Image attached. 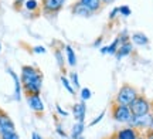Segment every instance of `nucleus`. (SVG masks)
I'll use <instances>...</instances> for the list:
<instances>
[{
    "mask_svg": "<svg viewBox=\"0 0 153 139\" xmlns=\"http://www.w3.org/2000/svg\"><path fill=\"white\" fill-rule=\"evenodd\" d=\"M3 112H4V111H3V109H1V108H0V115H1V114H3Z\"/></svg>",
    "mask_w": 153,
    "mask_h": 139,
    "instance_id": "nucleus-39",
    "label": "nucleus"
},
{
    "mask_svg": "<svg viewBox=\"0 0 153 139\" xmlns=\"http://www.w3.org/2000/svg\"><path fill=\"white\" fill-rule=\"evenodd\" d=\"M102 39H104V37H99L98 40H95V41H94V47H97V48H98L99 45H101V43H102Z\"/></svg>",
    "mask_w": 153,
    "mask_h": 139,
    "instance_id": "nucleus-33",
    "label": "nucleus"
},
{
    "mask_svg": "<svg viewBox=\"0 0 153 139\" xmlns=\"http://www.w3.org/2000/svg\"><path fill=\"white\" fill-rule=\"evenodd\" d=\"M150 131H153V122H152V125H150Z\"/></svg>",
    "mask_w": 153,
    "mask_h": 139,
    "instance_id": "nucleus-40",
    "label": "nucleus"
},
{
    "mask_svg": "<svg viewBox=\"0 0 153 139\" xmlns=\"http://www.w3.org/2000/svg\"><path fill=\"white\" fill-rule=\"evenodd\" d=\"M137 139H146V138H145V135H143V134H140V136H139Z\"/></svg>",
    "mask_w": 153,
    "mask_h": 139,
    "instance_id": "nucleus-37",
    "label": "nucleus"
},
{
    "mask_svg": "<svg viewBox=\"0 0 153 139\" xmlns=\"http://www.w3.org/2000/svg\"><path fill=\"white\" fill-rule=\"evenodd\" d=\"M24 4V0H16V3H14V7L16 9H20V6Z\"/></svg>",
    "mask_w": 153,
    "mask_h": 139,
    "instance_id": "nucleus-34",
    "label": "nucleus"
},
{
    "mask_svg": "<svg viewBox=\"0 0 153 139\" xmlns=\"http://www.w3.org/2000/svg\"><path fill=\"white\" fill-rule=\"evenodd\" d=\"M20 81L26 95H40L43 87V72L33 65H23Z\"/></svg>",
    "mask_w": 153,
    "mask_h": 139,
    "instance_id": "nucleus-1",
    "label": "nucleus"
},
{
    "mask_svg": "<svg viewBox=\"0 0 153 139\" xmlns=\"http://www.w3.org/2000/svg\"><path fill=\"white\" fill-rule=\"evenodd\" d=\"M45 47H43V45H36V47H33V53L34 54H45Z\"/></svg>",
    "mask_w": 153,
    "mask_h": 139,
    "instance_id": "nucleus-29",
    "label": "nucleus"
},
{
    "mask_svg": "<svg viewBox=\"0 0 153 139\" xmlns=\"http://www.w3.org/2000/svg\"><path fill=\"white\" fill-rule=\"evenodd\" d=\"M108 139H116V138H115V135H112V136H111V138H108Z\"/></svg>",
    "mask_w": 153,
    "mask_h": 139,
    "instance_id": "nucleus-38",
    "label": "nucleus"
},
{
    "mask_svg": "<svg viewBox=\"0 0 153 139\" xmlns=\"http://www.w3.org/2000/svg\"><path fill=\"white\" fill-rule=\"evenodd\" d=\"M76 139H85V138H84V136H82V135H81V136H79V138H76Z\"/></svg>",
    "mask_w": 153,
    "mask_h": 139,
    "instance_id": "nucleus-41",
    "label": "nucleus"
},
{
    "mask_svg": "<svg viewBox=\"0 0 153 139\" xmlns=\"http://www.w3.org/2000/svg\"><path fill=\"white\" fill-rule=\"evenodd\" d=\"M65 56H67V61L70 67H75L76 65V56L75 51L72 50L71 45H65Z\"/></svg>",
    "mask_w": 153,
    "mask_h": 139,
    "instance_id": "nucleus-17",
    "label": "nucleus"
},
{
    "mask_svg": "<svg viewBox=\"0 0 153 139\" xmlns=\"http://www.w3.org/2000/svg\"><path fill=\"white\" fill-rule=\"evenodd\" d=\"M54 56H55V60H57L58 67L64 71V56H62V51H61L60 48H55V50H54Z\"/></svg>",
    "mask_w": 153,
    "mask_h": 139,
    "instance_id": "nucleus-21",
    "label": "nucleus"
},
{
    "mask_svg": "<svg viewBox=\"0 0 153 139\" xmlns=\"http://www.w3.org/2000/svg\"><path fill=\"white\" fill-rule=\"evenodd\" d=\"M55 108H57V112H58V114H60V115H61V117H62V118L68 117V112H67V111H64V109H62V108H61L60 105H57V106H55Z\"/></svg>",
    "mask_w": 153,
    "mask_h": 139,
    "instance_id": "nucleus-30",
    "label": "nucleus"
},
{
    "mask_svg": "<svg viewBox=\"0 0 153 139\" xmlns=\"http://www.w3.org/2000/svg\"><path fill=\"white\" fill-rule=\"evenodd\" d=\"M70 81H71L72 87H74V89H78L79 88V81H78V74H76L75 71H72L71 74H70Z\"/></svg>",
    "mask_w": 153,
    "mask_h": 139,
    "instance_id": "nucleus-24",
    "label": "nucleus"
},
{
    "mask_svg": "<svg viewBox=\"0 0 153 139\" xmlns=\"http://www.w3.org/2000/svg\"><path fill=\"white\" fill-rule=\"evenodd\" d=\"M61 84H62V87H64V88L67 89V91H68V92H70V94L71 95H74L75 94V89H74V87H72V84H71V81H70V80H68V78L65 77V75H64V74H62V75H61Z\"/></svg>",
    "mask_w": 153,
    "mask_h": 139,
    "instance_id": "nucleus-20",
    "label": "nucleus"
},
{
    "mask_svg": "<svg viewBox=\"0 0 153 139\" xmlns=\"http://www.w3.org/2000/svg\"><path fill=\"white\" fill-rule=\"evenodd\" d=\"M131 41L133 45H137V47H145V45L149 44V37L143 33H133L131 34Z\"/></svg>",
    "mask_w": 153,
    "mask_h": 139,
    "instance_id": "nucleus-14",
    "label": "nucleus"
},
{
    "mask_svg": "<svg viewBox=\"0 0 153 139\" xmlns=\"http://www.w3.org/2000/svg\"><path fill=\"white\" fill-rule=\"evenodd\" d=\"M129 108H131L132 114L137 117V115H145V114L152 112L153 104H152V101L148 100L145 95H140V94H139V97H137L136 100H135L131 104V105H129Z\"/></svg>",
    "mask_w": 153,
    "mask_h": 139,
    "instance_id": "nucleus-4",
    "label": "nucleus"
},
{
    "mask_svg": "<svg viewBox=\"0 0 153 139\" xmlns=\"http://www.w3.org/2000/svg\"><path fill=\"white\" fill-rule=\"evenodd\" d=\"M118 9H119V16H123V17H129V16H131L132 10H131V7H129V6L122 4V6H119Z\"/></svg>",
    "mask_w": 153,
    "mask_h": 139,
    "instance_id": "nucleus-22",
    "label": "nucleus"
},
{
    "mask_svg": "<svg viewBox=\"0 0 153 139\" xmlns=\"http://www.w3.org/2000/svg\"><path fill=\"white\" fill-rule=\"evenodd\" d=\"M102 1V4H109V3H114L115 0H101Z\"/></svg>",
    "mask_w": 153,
    "mask_h": 139,
    "instance_id": "nucleus-36",
    "label": "nucleus"
},
{
    "mask_svg": "<svg viewBox=\"0 0 153 139\" xmlns=\"http://www.w3.org/2000/svg\"><path fill=\"white\" fill-rule=\"evenodd\" d=\"M118 39H119L120 44H123V43H128V41H131V36L128 34V31H126V30H123V31H122V33L118 36Z\"/></svg>",
    "mask_w": 153,
    "mask_h": 139,
    "instance_id": "nucleus-26",
    "label": "nucleus"
},
{
    "mask_svg": "<svg viewBox=\"0 0 153 139\" xmlns=\"http://www.w3.org/2000/svg\"><path fill=\"white\" fill-rule=\"evenodd\" d=\"M132 53H133V44H132V41H128V43H123V44L119 45V48L116 51L115 57H116L118 60H122V58H125V57L131 56Z\"/></svg>",
    "mask_w": 153,
    "mask_h": 139,
    "instance_id": "nucleus-12",
    "label": "nucleus"
},
{
    "mask_svg": "<svg viewBox=\"0 0 153 139\" xmlns=\"http://www.w3.org/2000/svg\"><path fill=\"white\" fill-rule=\"evenodd\" d=\"M11 131H16L14 122L11 121V118L6 112H3L0 115V134H3V132H11Z\"/></svg>",
    "mask_w": 153,
    "mask_h": 139,
    "instance_id": "nucleus-11",
    "label": "nucleus"
},
{
    "mask_svg": "<svg viewBox=\"0 0 153 139\" xmlns=\"http://www.w3.org/2000/svg\"><path fill=\"white\" fill-rule=\"evenodd\" d=\"M84 129H85L84 122H75L74 123V126H72V129H71V138L72 139L79 138V136L82 135V132H84Z\"/></svg>",
    "mask_w": 153,
    "mask_h": 139,
    "instance_id": "nucleus-18",
    "label": "nucleus"
},
{
    "mask_svg": "<svg viewBox=\"0 0 153 139\" xmlns=\"http://www.w3.org/2000/svg\"><path fill=\"white\" fill-rule=\"evenodd\" d=\"M65 4V0H41V10L44 14H57Z\"/></svg>",
    "mask_w": 153,
    "mask_h": 139,
    "instance_id": "nucleus-6",
    "label": "nucleus"
},
{
    "mask_svg": "<svg viewBox=\"0 0 153 139\" xmlns=\"http://www.w3.org/2000/svg\"><path fill=\"white\" fill-rule=\"evenodd\" d=\"M0 51H1V43H0Z\"/></svg>",
    "mask_w": 153,
    "mask_h": 139,
    "instance_id": "nucleus-42",
    "label": "nucleus"
},
{
    "mask_svg": "<svg viewBox=\"0 0 153 139\" xmlns=\"http://www.w3.org/2000/svg\"><path fill=\"white\" fill-rule=\"evenodd\" d=\"M79 1H81L84 6H87L94 14H95V13H98V11L102 9V6H104L101 0H79Z\"/></svg>",
    "mask_w": 153,
    "mask_h": 139,
    "instance_id": "nucleus-16",
    "label": "nucleus"
},
{
    "mask_svg": "<svg viewBox=\"0 0 153 139\" xmlns=\"http://www.w3.org/2000/svg\"><path fill=\"white\" fill-rule=\"evenodd\" d=\"M153 122V112H149V114H145V115H133L131 119V122L128 123V126H132V128L137 129L139 132L143 131L146 132L150 129V125Z\"/></svg>",
    "mask_w": 153,
    "mask_h": 139,
    "instance_id": "nucleus-5",
    "label": "nucleus"
},
{
    "mask_svg": "<svg viewBox=\"0 0 153 139\" xmlns=\"http://www.w3.org/2000/svg\"><path fill=\"white\" fill-rule=\"evenodd\" d=\"M91 97H92V92H91V89L89 88H82L81 89V100L85 102V101H88V100H91Z\"/></svg>",
    "mask_w": 153,
    "mask_h": 139,
    "instance_id": "nucleus-25",
    "label": "nucleus"
},
{
    "mask_svg": "<svg viewBox=\"0 0 153 139\" xmlns=\"http://www.w3.org/2000/svg\"><path fill=\"white\" fill-rule=\"evenodd\" d=\"M139 136H140V132L137 129L132 128V126L120 128L115 132V138L116 139H137Z\"/></svg>",
    "mask_w": 153,
    "mask_h": 139,
    "instance_id": "nucleus-8",
    "label": "nucleus"
},
{
    "mask_svg": "<svg viewBox=\"0 0 153 139\" xmlns=\"http://www.w3.org/2000/svg\"><path fill=\"white\" fill-rule=\"evenodd\" d=\"M111 114H112V118L119 123H129L132 117H133V114H132L129 106L120 105V104H116V102H112Z\"/></svg>",
    "mask_w": 153,
    "mask_h": 139,
    "instance_id": "nucleus-3",
    "label": "nucleus"
},
{
    "mask_svg": "<svg viewBox=\"0 0 153 139\" xmlns=\"http://www.w3.org/2000/svg\"><path fill=\"white\" fill-rule=\"evenodd\" d=\"M26 100H27V104L31 111H34L36 114L44 112V102L40 95H26Z\"/></svg>",
    "mask_w": 153,
    "mask_h": 139,
    "instance_id": "nucleus-7",
    "label": "nucleus"
},
{
    "mask_svg": "<svg viewBox=\"0 0 153 139\" xmlns=\"http://www.w3.org/2000/svg\"><path fill=\"white\" fill-rule=\"evenodd\" d=\"M0 138L1 139H20L19 134H17L16 131H11V132H3V134H0Z\"/></svg>",
    "mask_w": 153,
    "mask_h": 139,
    "instance_id": "nucleus-23",
    "label": "nucleus"
},
{
    "mask_svg": "<svg viewBox=\"0 0 153 139\" xmlns=\"http://www.w3.org/2000/svg\"><path fill=\"white\" fill-rule=\"evenodd\" d=\"M119 45H120V41L119 39L116 37V39H114V41L111 43L109 45H102L101 47V54H109V56H115L116 54V51H118V48H119Z\"/></svg>",
    "mask_w": 153,
    "mask_h": 139,
    "instance_id": "nucleus-15",
    "label": "nucleus"
},
{
    "mask_svg": "<svg viewBox=\"0 0 153 139\" xmlns=\"http://www.w3.org/2000/svg\"><path fill=\"white\" fill-rule=\"evenodd\" d=\"M31 138H33V139H43V138H41V135L37 134V132H33V134H31Z\"/></svg>",
    "mask_w": 153,
    "mask_h": 139,
    "instance_id": "nucleus-35",
    "label": "nucleus"
},
{
    "mask_svg": "<svg viewBox=\"0 0 153 139\" xmlns=\"http://www.w3.org/2000/svg\"><path fill=\"white\" fill-rule=\"evenodd\" d=\"M118 16H119V9H118V7H114V9L111 10V13H109V22L115 20Z\"/></svg>",
    "mask_w": 153,
    "mask_h": 139,
    "instance_id": "nucleus-28",
    "label": "nucleus"
},
{
    "mask_svg": "<svg viewBox=\"0 0 153 139\" xmlns=\"http://www.w3.org/2000/svg\"><path fill=\"white\" fill-rule=\"evenodd\" d=\"M104 115H105V111H102L101 114H99V117H97L95 119H92V121H91V123H89V126H95L97 123H99L101 121H102V119H104Z\"/></svg>",
    "mask_w": 153,
    "mask_h": 139,
    "instance_id": "nucleus-27",
    "label": "nucleus"
},
{
    "mask_svg": "<svg viewBox=\"0 0 153 139\" xmlns=\"http://www.w3.org/2000/svg\"><path fill=\"white\" fill-rule=\"evenodd\" d=\"M137 97H139V91H137L133 85H131V84H123L119 88V91L116 92V95H115L114 102L120 104V105L129 106Z\"/></svg>",
    "mask_w": 153,
    "mask_h": 139,
    "instance_id": "nucleus-2",
    "label": "nucleus"
},
{
    "mask_svg": "<svg viewBox=\"0 0 153 139\" xmlns=\"http://www.w3.org/2000/svg\"><path fill=\"white\" fill-rule=\"evenodd\" d=\"M7 72L10 74V77L13 78V81H14V100L20 101L22 100V81H20L19 75H17L11 68H7Z\"/></svg>",
    "mask_w": 153,
    "mask_h": 139,
    "instance_id": "nucleus-13",
    "label": "nucleus"
},
{
    "mask_svg": "<svg viewBox=\"0 0 153 139\" xmlns=\"http://www.w3.org/2000/svg\"><path fill=\"white\" fill-rule=\"evenodd\" d=\"M24 9L30 13H33V11H38L40 10V1L38 0H24Z\"/></svg>",
    "mask_w": 153,
    "mask_h": 139,
    "instance_id": "nucleus-19",
    "label": "nucleus"
},
{
    "mask_svg": "<svg viewBox=\"0 0 153 139\" xmlns=\"http://www.w3.org/2000/svg\"><path fill=\"white\" fill-rule=\"evenodd\" d=\"M71 13L74 14V16H78V17H85V19H88V17H91L94 14L92 11L88 9L87 6H84L78 0L76 3H74V4L71 6Z\"/></svg>",
    "mask_w": 153,
    "mask_h": 139,
    "instance_id": "nucleus-9",
    "label": "nucleus"
},
{
    "mask_svg": "<svg viewBox=\"0 0 153 139\" xmlns=\"http://www.w3.org/2000/svg\"><path fill=\"white\" fill-rule=\"evenodd\" d=\"M57 134L60 135V136H62V138H67V134L62 131V128H61V125H57Z\"/></svg>",
    "mask_w": 153,
    "mask_h": 139,
    "instance_id": "nucleus-31",
    "label": "nucleus"
},
{
    "mask_svg": "<svg viewBox=\"0 0 153 139\" xmlns=\"http://www.w3.org/2000/svg\"><path fill=\"white\" fill-rule=\"evenodd\" d=\"M72 115H74L76 122H84V119L87 117V105H85L84 101L76 102L75 105L72 106Z\"/></svg>",
    "mask_w": 153,
    "mask_h": 139,
    "instance_id": "nucleus-10",
    "label": "nucleus"
},
{
    "mask_svg": "<svg viewBox=\"0 0 153 139\" xmlns=\"http://www.w3.org/2000/svg\"><path fill=\"white\" fill-rule=\"evenodd\" d=\"M143 135H145V138H146V139H153V131H150V129H149V131H146Z\"/></svg>",
    "mask_w": 153,
    "mask_h": 139,
    "instance_id": "nucleus-32",
    "label": "nucleus"
}]
</instances>
